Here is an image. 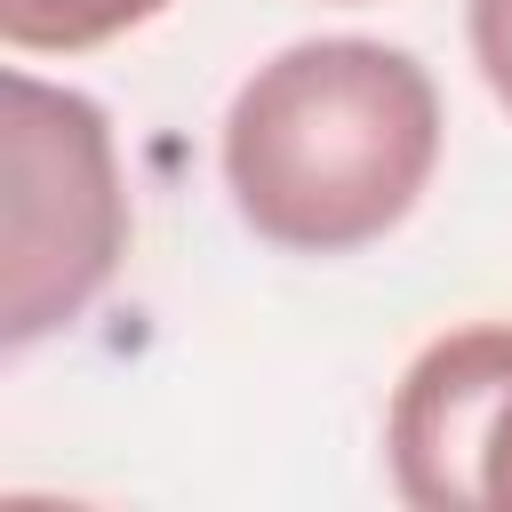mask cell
<instances>
[{"label":"cell","mask_w":512,"mask_h":512,"mask_svg":"<svg viewBox=\"0 0 512 512\" xmlns=\"http://www.w3.org/2000/svg\"><path fill=\"white\" fill-rule=\"evenodd\" d=\"M440 168L432 72L360 32L296 40L256 64L224 112V192L288 256H352L408 224Z\"/></svg>","instance_id":"obj_1"},{"label":"cell","mask_w":512,"mask_h":512,"mask_svg":"<svg viewBox=\"0 0 512 512\" xmlns=\"http://www.w3.org/2000/svg\"><path fill=\"white\" fill-rule=\"evenodd\" d=\"M0 104V344L32 352L112 288L128 256V184L96 96L8 72Z\"/></svg>","instance_id":"obj_2"},{"label":"cell","mask_w":512,"mask_h":512,"mask_svg":"<svg viewBox=\"0 0 512 512\" xmlns=\"http://www.w3.org/2000/svg\"><path fill=\"white\" fill-rule=\"evenodd\" d=\"M384 464L416 512H512V320L448 328L408 360Z\"/></svg>","instance_id":"obj_3"},{"label":"cell","mask_w":512,"mask_h":512,"mask_svg":"<svg viewBox=\"0 0 512 512\" xmlns=\"http://www.w3.org/2000/svg\"><path fill=\"white\" fill-rule=\"evenodd\" d=\"M168 0H0V40L24 56H80L136 24H152Z\"/></svg>","instance_id":"obj_4"},{"label":"cell","mask_w":512,"mask_h":512,"mask_svg":"<svg viewBox=\"0 0 512 512\" xmlns=\"http://www.w3.org/2000/svg\"><path fill=\"white\" fill-rule=\"evenodd\" d=\"M464 32H472V64H480L488 96L512 112V0H472L464 8Z\"/></svg>","instance_id":"obj_5"}]
</instances>
